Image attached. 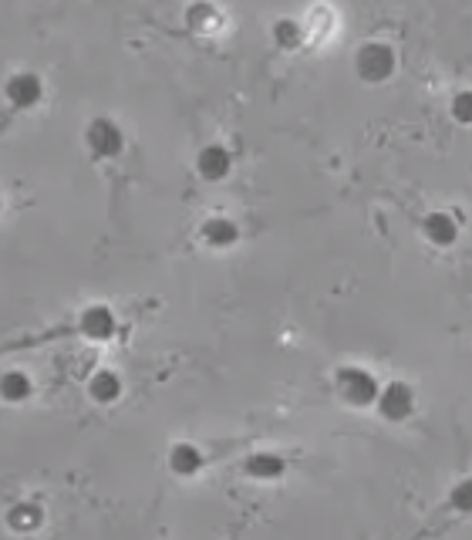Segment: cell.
Here are the masks:
<instances>
[{"label":"cell","instance_id":"obj_8","mask_svg":"<svg viewBox=\"0 0 472 540\" xmlns=\"http://www.w3.org/2000/svg\"><path fill=\"white\" fill-rule=\"evenodd\" d=\"M4 95H7V102H11L14 108H34V105H41V98H44V81L38 71H14L11 78H7V85H4Z\"/></svg>","mask_w":472,"mask_h":540},{"label":"cell","instance_id":"obj_5","mask_svg":"<svg viewBox=\"0 0 472 540\" xmlns=\"http://www.w3.org/2000/svg\"><path fill=\"white\" fill-rule=\"evenodd\" d=\"M419 233H422L425 243H432V247L449 250V247H456V243H459L462 227H459V220L449 210H429L422 216Z\"/></svg>","mask_w":472,"mask_h":540},{"label":"cell","instance_id":"obj_6","mask_svg":"<svg viewBox=\"0 0 472 540\" xmlns=\"http://www.w3.org/2000/svg\"><path fill=\"white\" fill-rule=\"evenodd\" d=\"M196 173L203 183H223L233 173V152L223 142H210L196 152Z\"/></svg>","mask_w":472,"mask_h":540},{"label":"cell","instance_id":"obj_15","mask_svg":"<svg viewBox=\"0 0 472 540\" xmlns=\"http://www.w3.org/2000/svg\"><path fill=\"white\" fill-rule=\"evenodd\" d=\"M31 395H34V382H31V375L21 372V368L0 375V399L7 405H21L31 399Z\"/></svg>","mask_w":472,"mask_h":540},{"label":"cell","instance_id":"obj_4","mask_svg":"<svg viewBox=\"0 0 472 540\" xmlns=\"http://www.w3.org/2000/svg\"><path fill=\"white\" fill-rule=\"evenodd\" d=\"M85 146L95 159H118L125 152V132L122 125L108 115H98L85 125Z\"/></svg>","mask_w":472,"mask_h":540},{"label":"cell","instance_id":"obj_9","mask_svg":"<svg viewBox=\"0 0 472 540\" xmlns=\"http://www.w3.org/2000/svg\"><path fill=\"white\" fill-rule=\"evenodd\" d=\"M199 240H203L210 250H230L240 243V223L226 213H213V216H206L203 227H199Z\"/></svg>","mask_w":472,"mask_h":540},{"label":"cell","instance_id":"obj_18","mask_svg":"<svg viewBox=\"0 0 472 540\" xmlns=\"http://www.w3.org/2000/svg\"><path fill=\"white\" fill-rule=\"evenodd\" d=\"M449 507L456 513H472V476H462L449 490Z\"/></svg>","mask_w":472,"mask_h":540},{"label":"cell","instance_id":"obj_3","mask_svg":"<svg viewBox=\"0 0 472 540\" xmlns=\"http://www.w3.org/2000/svg\"><path fill=\"white\" fill-rule=\"evenodd\" d=\"M378 416L385 422H408L419 409V392H415L412 382L405 378H392V382H381V392H378V402H375Z\"/></svg>","mask_w":472,"mask_h":540},{"label":"cell","instance_id":"obj_11","mask_svg":"<svg viewBox=\"0 0 472 540\" xmlns=\"http://www.w3.org/2000/svg\"><path fill=\"white\" fill-rule=\"evenodd\" d=\"M203 466H206V453L196 443H189V439H183V443H176L169 449V470L176 476H183V480L199 476Z\"/></svg>","mask_w":472,"mask_h":540},{"label":"cell","instance_id":"obj_13","mask_svg":"<svg viewBox=\"0 0 472 540\" xmlns=\"http://www.w3.org/2000/svg\"><path fill=\"white\" fill-rule=\"evenodd\" d=\"M88 395H92V402L98 405H115L122 399V375L112 372V368H98L88 378Z\"/></svg>","mask_w":472,"mask_h":540},{"label":"cell","instance_id":"obj_1","mask_svg":"<svg viewBox=\"0 0 472 540\" xmlns=\"http://www.w3.org/2000/svg\"><path fill=\"white\" fill-rule=\"evenodd\" d=\"M334 389H338V399L344 405H351V409H375L381 382L371 368L348 362L334 368Z\"/></svg>","mask_w":472,"mask_h":540},{"label":"cell","instance_id":"obj_14","mask_svg":"<svg viewBox=\"0 0 472 540\" xmlns=\"http://www.w3.org/2000/svg\"><path fill=\"white\" fill-rule=\"evenodd\" d=\"M270 38H274L280 51H301L307 41V27L297 17H277L274 27H270Z\"/></svg>","mask_w":472,"mask_h":540},{"label":"cell","instance_id":"obj_10","mask_svg":"<svg viewBox=\"0 0 472 540\" xmlns=\"http://www.w3.org/2000/svg\"><path fill=\"white\" fill-rule=\"evenodd\" d=\"M243 470H247L250 480H280V476L287 473V459L274 453V449H257V453H250L247 459H243Z\"/></svg>","mask_w":472,"mask_h":540},{"label":"cell","instance_id":"obj_16","mask_svg":"<svg viewBox=\"0 0 472 540\" xmlns=\"http://www.w3.org/2000/svg\"><path fill=\"white\" fill-rule=\"evenodd\" d=\"M44 524V507L38 503L24 500V503H14L11 513H7V527L17 530V534H34Z\"/></svg>","mask_w":472,"mask_h":540},{"label":"cell","instance_id":"obj_12","mask_svg":"<svg viewBox=\"0 0 472 540\" xmlns=\"http://www.w3.org/2000/svg\"><path fill=\"white\" fill-rule=\"evenodd\" d=\"M186 27L196 34H216L223 27V11L213 0H193L186 7Z\"/></svg>","mask_w":472,"mask_h":540},{"label":"cell","instance_id":"obj_7","mask_svg":"<svg viewBox=\"0 0 472 540\" xmlns=\"http://www.w3.org/2000/svg\"><path fill=\"white\" fill-rule=\"evenodd\" d=\"M78 331L85 335L88 341L102 345V341H112L118 335V318L108 304H88L78 318Z\"/></svg>","mask_w":472,"mask_h":540},{"label":"cell","instance_id":"obj_17","mask_svg":"<svg viewBox=\"0 0 472 540\" xmlns=\"http://www.w3.org/2000/svg\"><path fill=\"white\" fill-rule=\"evenodd\" d=\"M449 119L462 125V129H472V88H459L449 98Z\"/></svg>","mask_w":472,"mask_h":540},{"label":"cell","instance_id":"obj_2","mask_svg":"<svg viewBox=\"0 0 472 540\" xmlns=\"http://www.w3.org/2000/svg\"><path fill=\"white\" fill-rule=\"evenodd\" d=\"M398 71V51L388 41H365L354 51V75L365 85H385Z\"/></svg>","mask_w":472,"mask_h":540},{"label":"cell","instance_id":"obj_19","mask_svg":"<svg viewBox=\"0 0 472 540\" xmlns=\"http://www.w3.org/2000/svg\"><path fill=\"white\" fill-rule=\"evenodd\" d=\"M0 213H4V196H0Z\"/></svg>","mask_w":472,"mask_h":540}]
</instances>
